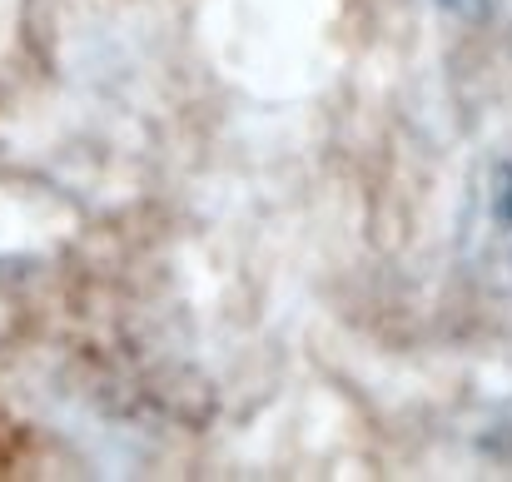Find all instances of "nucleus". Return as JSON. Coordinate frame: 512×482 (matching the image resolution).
Instances as JSON below:
<instances>
[{
    "label": "nucleus",
    "instance_id": "obj_1",
    "mask_svg": "<svg viewBox=\"0 0 512 482\" xmlns=\"http://www.w3.org/2000/svg\"><path fill=\"white\" fill-rule=\"evenodd\" d=\"M483 453L488 458H498V463H508L512 468V403H503V408H493V418L483 423Z\"/></svg>",
    "mask_w": 512,
    "mask_h": 482
},
{
    "label": "nucleus",
    "instance_id": "obj_2",
    "mask_svg": "<svg viewBox=\"0 0 512 482\" xmlns=\"http://www.w3.org/2000/svg\"><path fill=\"white\" fill-rule=\"evenodd\" d=\"M438 5H448V10H478V0H438Z\"/></svg>",
    "mask_w": 512,
    "mask_h": 482
}]
</instances>
